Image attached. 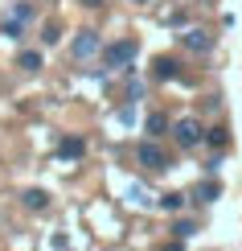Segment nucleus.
Listing matches in <instances>:
<instances>
[{"label": "nucleus", "mask_w": 242, "mask_h": 251, "mask_svg": "<svg viewBox=\"0 0 242 251\" xmlns=\"http://www.w3.org/2000/svg\"><path fill=\"white\" fill-rule=\"evenodd\" d=\"M181 70H176V62L173 58H156V78H176Z\"/></svg>", "instance_id": "12"}, {"label": "nucleus", "mask_w": 242, "mask_h": 251, "mask_svg": "<svg viewBox=\"0 0 242 251\" xmlns=\"http://www.w3.org/2000/svg\"><path fill=\"white\" fill-rule=\"evenodd\" d=\"M181 206H185V194H176V190H168V194H160V210H181Z\"/></svg>", "instance_id": "11"}, {"label": "nucleus", "mask_w": 242, "mask_h": 251, "mask_svg": "<svg viewBox=\"0 0 242 251\" xmlns=\"http://www.w3.org/2000/svg\"><path fill=\"white\" fill-rule=\"evenodd\" d=\"M218 194H222V185H218V181H201V185L193 190V198H197V202H214Z\"/></svg>", "instance_id": "10"}, {"label": "nucleus", "mask_w": 242, "mask_h": 251, "mask_svg": "<svg viewBox=\"0 0 242 251\" xmlns=\"http://www.w3.org/2000/svg\"><path fill=\"white\" fill-rule=\"evenodd\" d=\"M58 152L66 156V161H82V156H87V144H82L78 136H62V140H58Z\"/></svg>", "instance_id": "6"}, {"label": "nucleus", "mask_w": 242, "mask_h": 251, "mask_svg": "<svg viewBox=\"0 0 242 251\" xmlns=\"http://www.w3.org/2000/svg\"><path fill=\"white\" fill-rule=\"evenodd\" d=\"M173 140L181 144V149H197V144L205 140V128H201L193 116H181V120L173 124Z\"/></svg>", "instance_id": "2"}, {"label": "nucleus", "mask_w": 242, "mask_h": 251, "mask_svg": "<svg viewBox=\"0 0 242 251\" xmlns=\"http://www.w3.org/2000/svg\"><path fill=\"white\" fill-rule=\"evenodd\" d=\"M160 251H185V247H181V239H173V243H164Z\"/></svg>", "instance_id": "16"}, {"label": "nucleus", "mask_w": 242, "mask_h": 251, "mask_svg": "<svg viewBox=\"0 0 242 251\" xmlns=\"http://www.w3.org/2000/svg\"><path fill=\"white\" fill-rule=\"evenodd\" d=\"M135 156H140V165H144V169H152V173H164L168 169V152L156 140H144L140 149H135Z\"/></svg>", "instance_id": "3"}, {"label": "nucleus", "mask_w": 242, "mask_h": 251, "mask_svg": "<svg viewBox=\"0 0 242 251\" xmlns=\"http://www.w3.org/2000/svg\"><path fill=\"white\" fill-rule=\"evenodd\" d=\"M17 66L25 70V75H37V70H41V54H37V50H25V54L17 58Z\"/></svg>", "instance_id": "9"}, {"label": "nucleus", "mask_w": 242, "mask_h": 251, "mask_svg": "<svg viewBox=\"0 0 242 251\" xmlns=\"http://www.w3.org/2000/svg\"><path fill=\"white\" fill-rule=\"evenodd\" d=\"M99 54V33L94 29H82V33L74 37V46H70V58L74 62H87V58H94Z\"/></svg>", "instance_id": "4"}, {"label": "nucleus", "mask_w": 242, "mask_h": 251, "mask_svg": "<svg viewBox=\"0 0 242 251\" xmlns=\"http://www.w3.org/2000/svg\"><path fill=\"white\" fill-rule=\"evenodd\" d=\"M193 231H197L193 223H176V226H173V235H176V239H189V235H193Z\"/></svg>", "instance_id": "15"}, {"label": "nucleus", "mask_w": 242, "mask_h": 251, "mask_svg": "<svg viewBox=\"0 0 242 251\" xmlns=\"http://www.w3.org/2000/svg\"><path fill=\"white\" fill-rule=\"evenodd\" d=\"M21 29H25V21H17V17H8L4 25H0V33H4V37H21Z\"/></svg>", "instance_id": "13"}, {"label": "nucleus", "mask_w": 242, "mask_h": 251, "mask_svg": "<svg viewBox=\"0 0 242 251\" xmlns=\"http://www.w3.org/2000/svg\"><path fill=\"white\" fill-rule=\"evenodd\" d=\"M144 128H148V136H164V132H173V124H168L164 111H152V116L144 120Z\"/></svg>", "instance_id": "7"}, {"label": "nucleus", "mask_w": 242, "mask_h": 251, "mask_svg": "<svg viewBox=\"0 0 242 251\" xmlns=\"http://www.w3.org/2000/svg\"><path fill=\"white\" fill-rule=\"evenodd\" d=\"M205 140L214 144V149H222V144H226V132H222V128H214V132H205Z\"/></svg>", "instance_id": "14"}, {"label": "nucleus", "mask_w": 242, "mask_h": 251, "mask_svg": "<svg viewBox=\"0 0 242 251\" xmlns=\"http://www.w3.org/2000/svg\"><path fill=\"white\" fill-rule=\"evenodd\" d=\"M78 4H87V8H103V0H78Z\"/></svg>", "instance_id": "17"}, {"label": "nucleus", "mask_w": 242, "mask_h": 251, "mask_svg": "<svg viewBox=\"0 0 242 251\" xmlns=\"http://www.w3.org/2000/svg\"><path fill=\"white\" fill-rule=\"evenodd\" d=\"M132 4H148V0H132Z\"/></svg>", "instance_id": "18"}, {"label": "nucleus", "mask_w": 242, "mask_h": 251, "mask_svg": "<svg viewBox=\"0 0 242 251\" xmlns=\"http://www.w3.org/2000/svg\"><path fill=\"white\" fill-rule=\"evenodd\" d=\"M103 62H107L111 70H128L132 62H135V41H132V37H123V41H111V46L103 50Z\"/></svg>", "instance_id": "1"}, {"label": "nucleus", "mask_w": 242, "mask_h": 251, "mask_svg": "<svg viewBox=\"0 0 242 251\" xmlns=\"http://www.w3.org/2000/svg\"><path fill=\"white\" fill-rule=\"evenodd\" d=\"M21 202H25V210H45V206H49V194H45V190H25V194H21Z\"/></svg>", "instance_id": "8"}, {"label": "nucleus", "mask_w": 242, "mask_h": 251, "mask_svg": "<svg viewBox=\"0 0 242 251\" xmlns=\"http://www.w3.org/2000/svg\"><path fill=\"white\" fill-rule=\"evenodd\" d=\"M181 46L189 50V54H209V50H214V33H209V29H185Z\"/></svg>", "instance_id": "5"}]
</instances>
